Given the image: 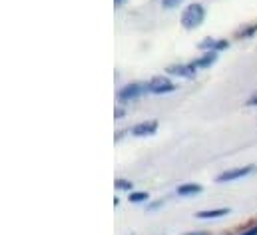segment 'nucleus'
Instances as JSON below:
<instances>
[{
    "label": "nucleus",
    "mask_w": 257,
    "mask_h": 235,
    "mask_svg": "<svg viewBox=\"0 0 257 235\" xmlns=\"http://www.w3.org/2000/svg\"><path fill=\"white\" fill-rule=\"evenodd\" d=\"M203 18H205V8L201 6V4H190V6H186V10L182 12V26L186 28V30H193V28H197V26H201V22H203Z\"/></svg>",
    "instance_id": "nucleus-1"
},
{
    "label": "nucleus",
    "mask_w": 257,
    "mask_h": 235,
    "mask_svg": "<svg viewBox=\"0 0 257 235\" xmlns=\"http://www.w3.org/2000/svg\"><path fill=\"white\" fill-rule=\"evenodd\" d=\"M146 90L152 92V94H170L176 90V84L166 78V76H154L148 84H146Z\"/></svg>",
    "instance_id": "nucleus-2"
},
{
    "label": "nucleus",
    "mask_w": 257,
    "mask_h": 235,
    "mask_svg": "<svg viewBox=\"0 0 257 235\" xmlns=\"http://www.w3.org/2000/svg\"><path fill=\"white\" fill-rule=\"evenodd\" d=\"M144 90H146V86H142V84H138V82H134V84H128V86H124V88L118 92V100H120L122 104H126V102H132V100L140 98Z\"/></svg>",
    "instance_id": "nucleus-3"
},
{
    "label": "nucleus",
    "mask_w": 257,
    "mask_h": 235,
    "mask_svg": "<svg viewBox=\"0 0 257 235\" xmlns=\"http://www.w3.org/2000/svg\"><path fill=\"white\" fill-rule=\"evenodd\" d=\"M251 172H253V166H243V168H231V170H225L223 174H219L215 181H219V183H225V181H235V179H239V177L249 176Z\"/></svg>",
    "instance_id": "nucleus-4"
},
{
    "label": "nucleus",
    "mask_w": 257,
    "mask_h": 235,
    "mask_svg": "<svg viewBox=\"0 0 257 235\" xmlns=\"http://www.w3.org/2000/svg\"><path fill=\"white\" fill-rule=\"evenodd\" d=\"M158 132V122L156 120H146V122H140L132 128V134L136 138H146V136H154Z\"/></svg>",
    "instance_id": "nucleus-5"
},
{
    "label": "nucleus",
    "mask_w": 257,
    "mask_h": 235,
    "mask_svg": "<svg viewBox=\"0 0 257 235\" xmlns=\"http://www.w3.org/2000/svg\"><path fill=\"white\" fill-rule=\"evenodd\" d=\"M227 46H229L227 40H221V38H205V40L199 44V48L205 50V52H221V50H225Z\"/></svg>",
    "instance_id": "nucleus-6"
},
{
    "label": "nucleus",
    "mask_w": 257,
    "mask_h": 235,
    "mask_svg": "<svg viewBox=\"0 0 257 235\" xmlns=\"http://www.w3.org/2000/svg\"><path fill=\"white\" fill-rule=\"evenodd\" d=\"M195 72H197V70L193 68L192 64H174V66L168 68V74H172V76H182V78H193Z\"/></svg>",
    "instance_id": "nucleus-7"
},
{
    "label": "nucleus",
    "mask_w": 257,
    "mask_h": 235,
    "mask_svg": "<svg viewBox=\"0 0 257 235\" xmlns=\"http://www.w3.org/2000/svg\"><path fill=\"white\" fill-rule=\"evenodd\" d=\"M217 54L219 52H205V54H201L197 60H193L192 66L195 70H203V68H209L211 64H215L217 62Z\"/></svg>",
    "instance_id": "nucleus-8"
},
{
    "label": "nucleus",
    "mask_w": 257,
    "mask_h": 235,
    "mask_svg": "<svg viewBox=\"0 0 257 235\" xmlns=\"http://www.w3.org/2000/svg\"><path fill=\"white\" fill-rule=\"evenodd\" d=\"M229 213V207H219V209H205V211H197L195 217L197 219H217Z\"/></svg>",
    "instance_id": "nucleus-9"
},
{
    "label": "nucleus",
    "mask_w": 257,
    "mask_h": 235,
    "mask_svg": "<svg viewBox=\"0 0 257 235\" xmlns=\"http://www.w3.org/2000/svg\"><path fill=\"white\" fill-rule=\"evenodd\" d=\"M201 191V185L199 183H182L178 187V195L182 197H190V195H197Z\"/></svg>",
    "instance_id": "nucleus-10"
},
{
    "label": "nucleus",
    "mask_w": 257,
    "mask_h": 235,
    "mask_svg": "<svg viewBox=\"0 0 257 235\" xmlns=\"http://www.w3.org/2000/svg\"><path fill=\"white\" fill-rule=\"evenodd\" d=\"M255 32H257V22H253V24H249V26H245V28H239V30L235 32V36H237V38H251Z\"/></svg>",
    "instance_id": "nucleus-11"
},
{
    "label": "nucleus",
    "mask_w": 257,
    "mask_h": 235,
    "mask_svg": "<svg viewBox=\"0 0 257 235\" xmlns=\"http://www.w3.org/2000/svg\"><path fill=\"white\" fill-rule=\"evenodd\" d=\"M128 199L132 201V203H142V201L148 199V193H146V191H132Z\"/></svg>",
    "instance_id": "nucleus-12"
},
{
    "label": "nucleus",
    "mask_w": 257,
    "mask_h": 235,
    "mask_svg": "<svg viewBox=\"0 0 257 235\" xmlns=\"http://www.w3.org/2000/svg\"><path fill=\"white\" fill-rule=\"evenodd\" d=\"M114 185H116V189H122V191H130L134 187V183L128 181V179H116Z\"/></svg>",
    "instance_id": "nucleus-13"
},
{
    "label": "nucleus",
    "mask_w": 257,
    "mask_h": 235,
    "mask_svg": "<svg viewBox=\"0 0 257 235\" xmlns=\"http://www.w3.org/2000/svg\"><path fill=\"white\" fill-rule=\"evenodd\" d=\"M180 2H184V0H162V4H164L166 8H174V6H178Z\"/></svg>",
    "instance_id": "nucleus-14"
},
{
    "label": "nucleus",
    "mask_w": 257,
    "mask_h": 235,
    "mask_svg": "<svg viewBox=\"0 0 257 235\" xmlns=\"http://www.w3.org/2000/svg\"><path fill=\"white\" fill-rule=\"evenodd\" d=\"M245 104H247L249 108H255V106H257V94H253V96H251V98H249Z\"/></svg>",
    "instance_id": "nucleus-15"
},
{
    "label": "nucleus",
    "mask_w": 257,
    "mask_h": 235,
    "mask_svg": "<svg viewBox=\"0 0 257 235\" xmlns=\"http://www.w3.org/2000/svg\"><path fill=\"white\" fill-rule=\"evenodd\" d=\"M241 235H257V225L255 227H251V229H247V231H243Z\"/></svg>",
    "instance_id": "nucleus-16"
},
{
    "label": "nucleus",
    "mask_w": 257,
    "mask_h": 235,
    "mask_svg": "<svg viewBox=\"0 0 257 235\" xmlns=\"http://www.w3.org/2000/svg\"><path fill=\"white\" fill-rule=\"evenodd\" d=\"M114 116H116V118H122V116H124V110H122V108H116V112H114Z\"/></svg>",
    "instance_id": "nucleus-17"
},
{
    "label": "nucleus",
    "mask_w": 257,
    "mask_h": 235,
    "mask_svg": "<svg viewBox=\"0 0 257 235\" xmlns=\"http://www.w3.org/2000/svg\"><path fill=\"white\" fill-rule=\"evenodd\" d=\"M184 235H209L207 231H192V233H184Z\"/></svg>",
    "instance_id": "nucleus-18"
},
{
    "label": "nucleus",
    "mask_w": 257,
    "mask_h": 235,
    "mask_svg": "<svg viewBox=\"0 0 257 235\" xmlns=\"http://www.w3.org/2000/svg\"><path fill=\"white\" fill-rule=\"evenodd\" d=\"M124 2H126V0H114V4H116V6H122Z\"/></svg>",
    "instance_id": "nucleus-19"
}]
</instances>
